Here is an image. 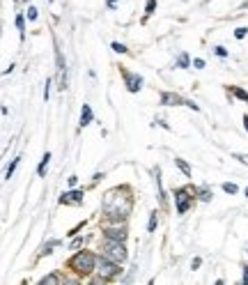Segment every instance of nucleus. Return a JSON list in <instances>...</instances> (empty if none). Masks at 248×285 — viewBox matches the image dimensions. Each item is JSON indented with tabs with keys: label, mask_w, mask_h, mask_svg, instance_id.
I'll list each match as a JSON object with an SVG mask.
<instances>
[{
	"label": "nucleus",
	"mask_w": 248,
	"mask_h": 285,
	"mask_svg": "<svg viewBox=\"0 0 248 285\" xmlns=\"http://www.w3.org/2000/svg\"><path fill=\"white\" fill-rule=\"evenodd\" d=\"M161 104L163 106H179V104H184V99L175 92H163L161 94Z\"/></svg>",
	"instance_id": "obj_9"
},
{
	"label": "nucleus",
	"mask_w": 248,
	"mask_h": 285,
	"mask_svg": "<svg viewBox=\"0 0 248 285\" xmlns=\"http://www.w3.org/2000/svg\"><path fill=\"white\" fill-rule=\"evenodd\" d=\"M129 212H131V196H127V189H124V186L110 189V191L104 196V216H106L110 223H124Z\"/></svg>",
	"instance_id": "obj_1"
},
{
	"label": "nucleus",
	"mask_w": 248,
	"mask_h": 285,
	"mask_svg": "<svg viewBox=\"0 0 248 285\" xmlns=\"http://www.w3.org/2000/svg\"><path fill=\"white\" fill-rule=\"evenodd\" d=\"M16 28H19V35H21V40L26 37V21H23V16H16Z\"/></svg>",
	"instance_id": "obj_17"
},
{
	"label": "nucleus",
	"mask_w": 248,
	"mask_h": 285,
	"mask_svg": "<svg viewBox=\"0 0 248 285\" xmlns=\"http://www.w3.org/2000/svg\"><path fill=\"white\" fill-rule=\"evenodd\" d=\"M242 269H244V283L248 285V267H242Z\"/></svg>",
	"instance_id": "obj_33"
},
{
	"label": "nucleus",
	"mask_w": 248,
	"mask_h": 285,
	"mask_svg": "<svg viewBox=\"0 0 248 285\" xmlns=\"http://www.w3.org/2000/svg\"><path fill=\"white\" fill-rule=\"evenodd\" d=\"M104 237L113 242H127V226L124 223H110L104 228Z\"/></svg>",
	"instance_id": "obj_6"
},
{
	"label": "nucleus",
	"mask_w": 248,
	"mask_h": 285,
	"mask_svg": "<svg viewBox=\"0 0 248 285\" xmlns=\"http://www.w3.org/2000/svg\"><path fill=\"white\" fill-rule=\"evenodd\" d=\"M53 246H58V242H51V244H46V246H44V248H41V255H48Z\"/></svg>",
	"instance_id": "obj_28"
},
{
	"label": "nucleus",
	"mask_w": 248,
	"mask_h": 285,
	"mask_svg": "<svg viewBox=\"0 0 248 285\" xmlns=\"http://www.w3.org/2000/svg\"><path fill=\"white\" fill-rule=\"evenodd\" d=\"M235 159H239V161H242V163H246V166H248V154H237Z\"/></svg>",
	"instance_id": "obj_32"
},
{
	"label": "nucleus",
	"mask_w": 248,
	"mask_h": 285,
	"mask_svg": "<svg viewBox=\"0 0 248 285\" xmlns=\"http://www.w3.org/2000/svg\"><path fill=\"white\" fill-rule=\"evenodd\" d=\"M198 198H200L202 203H209V200H212V191H209V189H200Z\"/></svg>",
	"instance_id": "obj_20"
},
{
	"label": "nucleus",
	"mask_w": 248,
	"mask_h": 285,
	"mask_svg": "<svg viewBox=\"0 0 248 285\" xmlns=\"http://www.w3.org/2000/svg\"><path fill=\"white\" fill-rule=\"evenodd\" d=\"M92 120H94L92 106H90V104H83V108H81V126H87Z\"/></svg>",
	"instance_id": "obj_10"
},
{
	"label": "nucleus",
	"mask_w": 248,
	"mask_h": 285,
	"mask_svg": "<svg viewBox=\"0 0 248 285\" xmlns=\"http://www.w3.org/2000/svg\"><path fill=\"white\" fill-rule=\"evenodd\" d=\"M232 92H235V97H237V99H242V101H248V92H246V90H242V87H235V90H232Z\"/></svg>",
	"instance_id": "obj_21"
},
{
	"label": "nucleus",
	"mask_w": 248,
	"mask_h": 285,
	"mask_svg": "<svg viewBox=\"0 0 248 285\" xmlns=\"http://www.w3.org/2000/svg\"><path fill=\"white\" fill-rule=\"evenodd\" d=\"M214 53L218 55V58H228V51H225V46H216Z\"/></svg>",
	"instance_id": "obj_26"
},
{
	"label": "nucleus",
	"mask_w": 248,
	"mask_h": 285,
	"mask_svg": "<svg viewBox=\"0 0 248 285\" xmlns=\"http://www.w3.org/2000/svg\"><path fill=\"white\" fill-rule=\"evenodd\" d=\"M48 283H62V279H60V276H55V274L44 276V279H41V285H48Z\"/></svg>",
	"instance_id": "obj_18"
},
{
	"label": "nucleus",
	"mask_w": 248,
	"mask_h": 285,
	"mask_svg": "<svg viewBox=\"0 0 248 285\" xmlns=\"http://www.w3.org/2000/svg\"><path fill=\"white\" fill-rule=\"evenodd\" d=\"M76 182H78V177H76V175H71V177L67 179V186H69V189H74V186H76Z\"/></svg>",
	"instance_id": "obj_30"
},
{
	"label": "nucleus",
	"mask_w": 248,
	"mask_h": 285,
	"mask_svg": "<svg viewBox=\"0 0 248 285\" xmlns=\"http://www.w3.org/2000/svg\"><path fill=\"white\" fill-rule=\"evenodd\" d=\"M246 35H248V28H237V30H235V37H237V40H244Z\"/></svg>",
	"instance_id": "obj_25"
},
{
	"label": "nucleus",
	"mask_w": 248,
	"mask_h": 285,
	"mask_svg": "<svg viewBox=\"0 0 248 285\" xmlns=\"http://www.w3.org/2000/svg\"><path fill=\"white\" fill-rule=\"evenodd\" d=\"M67 267H71V272L81 274V276H90V274L94 272V267H97V255L90 251H81V248H78V251L69 258Z\"/></svg>",
	"instance_id": "obj_2"
},
{
	"label": "nucleus",
	"mask_w": 248,
	"mask_h": 285,
	"mask_svg": "<svg viewBox=\"0 0 248 285\" xmlns=\"http://www.w3.org/2000/svg\"><path fill=\"white\" fill-rule=\"evenodd\" d=\"M108 7H110V9H115V7H117V0H108Z\"/></svg>",
	"instance_id": "obj_34"
},
{
	"label": "nucleus",
	"mask_w": 248,
	"mask_h": 285,
	"mask_svg": "<svg viewBox=\"0 0 248 285\" xmlns=\"http://www.w3.org/2000/svg\"><path fill=\"white\" fill-rule=\"evenodd\" d=\"M19 163H21V159H19V157H16V159H14V161H12V163H9V166H7V172H5V179H9V177H12V175H14V170H16V166H19Z\"/></svg>",
	"instance_id": "obj_16"
},
{
	"label": "nucleus",
	"mask_w": 248,
	"mask_h": 285,
	"mask_svg": "<svg viewBox=\"0 0 248 285\" xmlns=\"http://www.w3.org/2000/svg\"><path fill=\"white\" fill-rule=\"evenodd\" d=\"M26 16H28V21H37V16H39V14H37V7H33V5L28 7V14H26Z\"/></svg>",
	"instance_id": "obj_24"
},
{
	"label": "nucleus",
	"mask_w": 248,
	"mask_h": 285,
	"mask_svg": "<svg viewBox=\"0 0 248 285\" xmlns=\"http://www.w3.org/2000/svg\"><path fill=\"white\" fill-rule=\"evenodd\" d=\"M48 163H51V152H46L44 157H41V163H39V168H37V175H39V177H44V175H46Z\"/></svg>",
	"instance_id": "obj_11"
},
{
	"label": "nucleus",
	"mask_w": 248,
	"mask_h": 285,
	"mask_svg": "<svg viewBox=\"0 0 248 285\" xmlns=\"http://www.w3.org/2000/svg\"><path fill=\"white\" fill-rule=\"evenodd\" d=\"M48 2H53V0H48Z\"/></svg>",
	"instance_id": "obj_37"
},
{
	"label": "nucleus",
	"mask_w": 248,
	"mask_h": 285,
	"mask_svg": "<svg viewBox=\"0 0 248 285\" xmlns=\"http://www.w3.org/2000/svg\"><path fill=\"white\" fill-rule=\"evenodd\" d=\"M83 244H85V239H83V237H76L74 242L69 244V251H78V248H81Z\"/></svg>",
	"instance_id": "obj_19"
},
{
	"label": "nucleus",
	"mask_w": 248,
	"mask_h": 285,
	"mask_svg": "<svg viewBox=\"0 0 248 285\" xmlns=\"http://www.w3.org/2000/svg\"><path fill=\"white\" fill-rule=\"evenodd\" d=\"M101 255L122 265V262L127 260V246H124V242H113V239H106V244L101 246Z\"/></svg>",
	"instance_id": "obj_4"
},
{
	"label": "nucleus",
	"mask_w": 248,
	"mask_h": 285,
	"mask_svg": "<svg viewBox=\"0 0 248 285\" xmlns=\"http://www.w3.org/2000/svg\"><path fill=\"white\" fill-rule=\"evenodd\" d=\"M191 62H193V60L188 58L186 53H179V58H177V69H188V67H191Z\"/></svg>",
	"instance_id": "obj_12"
},
{
	"label": "nucleus",
	"mask_w": 248,
	"mask_h": 285,
	"mask_svg": "<svg viewBox=\"0 0 248 285\" xmlns=\"http://www.w3.org/2000/svg\"><path fill=\"white\" fill-rule=\"evenodd\" d=\"M244 126H246V131H248V115H244Z\"/></svg>",
	"instance_id": "obj_35"
},
{
	"label": "nucleus",
	"mask_w": 248,
	"mask_h": 285,
	"mask_svg": "<svg viewBox=\"0 0 248 285\" xmlns=\"http://www.w3.org/2000/svg\"><path fill=\"white\" fill-rule=\"evenodd\" d=\"M122 76H124V83H127V90H129V92H134V94L141 92L142 83H145L141 74H131V72H124V69H122Z\"/></svg>",
	"instance_id": "obj_7"
},
{
	"label": "nucleus",
	"mask_w": 248,
	"mask_h": 285,
	"mask_svg": "<svg viewBox=\"0 0 248 285\" xmlns=\"http://www.w3.org/2000/svg\"><path fill=\"white\" fill-rule=\"evenodd\" d=\"M94 272L99 274V279L101 281H113L117 279L122 274V267L120 262H113V260H108V258H97V267H94Z\"/></svg>",
	"instance_id": "obj_3"
},
{
	"label": "nucleus",
	"mask_w": 248,
	"mask_h": 285,
	"mask_svg": "<svg viewBox=\"0 0 248 285\" xmlns=\"http://www.w3.org/2000/svg\"><path fill=\"white\" fill-rule=\"evenodd\" d=\"M200 265H202V260L200 258H193V262H191V269H198Z\"/></svg>",
	"instance_id": "obj_31"
},
{
	"label": "nucleus",
	"mask_w": 248,
	"mask_h": 285,
	"mask_svg": "<svg viewBox=\"0 0 248 285\" xmlns=\"http://www.w3.org/2000/svg\"><path fill=\"white\" fill-rule=\"evenodd\" d=\"M175 166H177L181 172H184V177H191V166H188L184 159H175Z\"/></svg>",
	"instance_id": "obj_13"
},
{
	"label": "nucleus",
	"mask_w": 248,
	"mask_h": 285,
	"mask_svg": "<svg viewBox=\"0 0 248 285\" xmlns=\"http://www.w3.org/2000/svg\"><path fill=\"white\" fill-rule=\"evenodd\" d=\"M191 65H193L195 69H205V60H202V58H195L193 62H191Z\"/></svg>",
	"instance_id": "obj_27"
},
{
	"label": "nucleus",
	"mask_w": 248,
	"mask_h": 285,
	"mask_svg": "<svg viewBox=\"0 0 248 285\" xmlns=\"http://www.w3.org/2000/svg\"><path fill=\"white\" fill-rule=\"evenodd\" d=\"M156 223H159V214H156V212H152V214H149L147 232H154V230H156Z\"/></svg>",
	"instance_id": "obj_14"
},
{
	"label": "nucleus",
	"mask_w": 248,
	"mask_h": 285,
	"mask_svg": "<svg viewBox=\"0 0 248 285\" xmlns=\"http://www.w3.org/2000/svg\"><path fill=\"white\" fill-rule=\"evenodd\" d=\"M48 94H51V79L46 81V87H44V101H48Z\"/></svg>",
	"instance_id": "obj_29"
},
{
	"label": "nucleus",
	"mask_w": 248,
	"mask_h": 285,
	"mask_svg": "<svg viewBox=\"0 0 248 285\" xmlns=\"http://www.w3.org/2000/svg\"><path fill=\"white\" fill-rule=\"evenodd\" d=\"M154 9H156V0H147V5H145V14H147V16H152V14H154Z\"/></svg>",
	"instance_id": "obj_22"
},
{
	"label": "nucleus",
	"mask_w": 248,
	"mask_h": 285,
	"mask_svg": "<svg viewBox=\"0 0 248 285\" xmlns=\"http://www.w3.org/2000/svg\"><path fill=\"white\" fill-rule=\"evenodd\" d=\"M244 193H246V198H248V189H246V191H244Z\"/></svg>",
	"instance_id": "obj_36"
},
{
	"label": "nucleus",
	"mask_w": 248,
	"mask_h": 285,
	"mask_svg": "<svg viewBox=\"0 0 248 285\" xmlns=\"http://www.w3.org/2000/svg\"><path fill=\"white\" fill-rule=\"evenodd\" d=\"M223 191L230 193V196H235V193H239V186L232 184V182H223Z\"/></svg>",
	"instance_id": "obj_15"
},
{
	"label": "nucleus",
	"mask_w": 248,
	"mask_h": 285,
	"mask_svg": "<svg viewBox=\"0 0 248 285\" xmlns=\"http://www.w3.org/2000/svg\"><path fill=\"white\" fill-rule=\"evenodd\" d=\"M62 205H81L83 203V191L81 189H71V191H67L65 196L60 198Z\"/></svg>",
	"instance_id": "obj_8"
},
{
	"label": "nucleus",
	"mask_w": 248,
	"mask_h": 285,
	"mask_svg": "<svg viewBox=\"0 0 248 285\" xmlns=\"http://www.w3.org/2000/svg\"><path fill=\"white\" fill-rule=\"evenodd\" d=\"M110 48H113L115 53H127V46H124V44H120V41H113V44H110Z\"/></svg>",
	"instance_id": "obj_23"
},
{
	"label": "nucleus",
	"mask_w": 248,
	"mask_h": 285,
	"mask_svg": "<svg viewBox=\"0 0 248 285\" xmlns=\"http://www.w3.org/2000/svg\"><path fill=\"white\" fill-rule=\"evenodd\" d=\"M175 205H177V214H186L193 205V196L186 189H177L175 191Z\"/></svg>",
	"instance_id": "obj_5"
}]
</instances>
